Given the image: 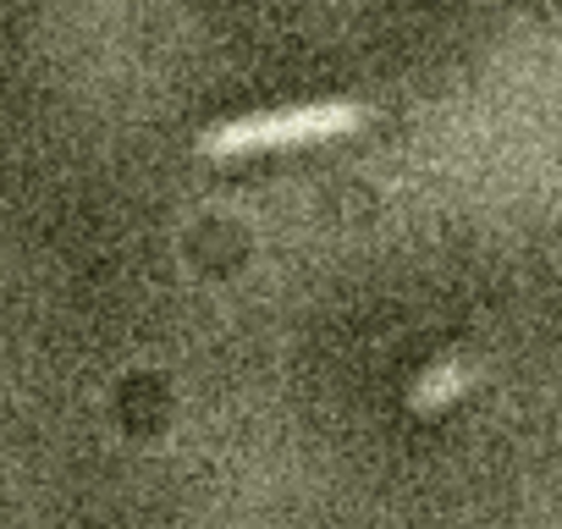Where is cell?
I'll use <instances>...</instances> for the list:
<instances>
[{"label":"cell","instance_id":"cell-1","mask_svg":"<svg viewBox=\"0 0 562 529\" xmlns=\"http://www.w3.org/2000/svg\"><path fill=\"white\" fill-rule=\"evenodd\" d=\"M364 122H370V111L359 100H315V105H288V111H259V116H237V122L204 133L199 155L232 160L248 149H293V144H321V138L353 133Z\"/></svg>","mask_w":562,"mask_h":529},{"label":"cell","instance_id":"cell-2","mask_svg":"<svg viewBox=\"0 0 562 529\" xmlns=\"http://www.w3.org/2000/svg\"><path fill=\"white\" fill-rule=\"evenodd\" d=\"M463 386H469V364H463V359H441L436 370H425V375L414 381V408H419V414L447 408Z\"/></svg>","mask_w":562,"mask_h":529}]
</instances>
